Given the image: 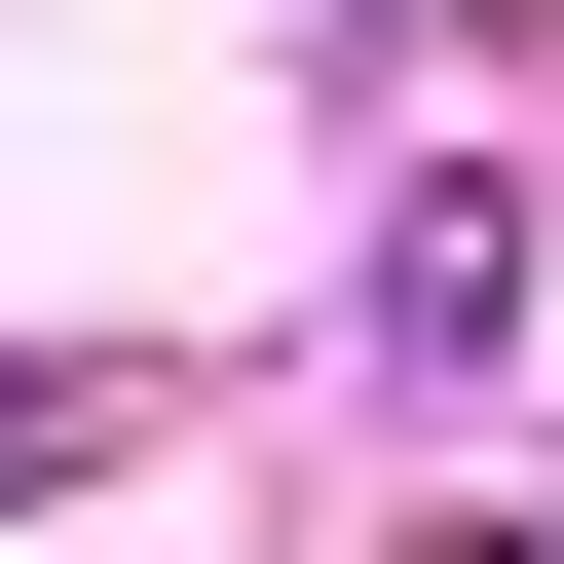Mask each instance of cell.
Instances as JSON below:
<instances>
[{
	"mask_svg": "<svg viewBox=\"0 0 564 564\" xmlns=\"http://www.w3.org/2000/svg\"><path fill=\"white\" fill-rule=\"evenodd\" d=\"M76 414H113V377H39V339H0V489H39V452H76Z\"/></svg>",
	"mask_w": 564,
	"mask_h": 564,
	"instance_id": "cell-2",
	"label": "cell"
},
{
	"mask_svg": "<svg viewBox=\"0 0 564 564\" xmlns=\"http://www.w3.org/2000/svg\"><path fill=\"white\" fill-rule=\"evenodd\" d=\"M527 339V188H377V377H489Z\"/></svg>",
	"mask_w": 564,
	"mask_h": 564,
	"instance_id": "cell-1",
	"label": "cell"
}]
</instances>
